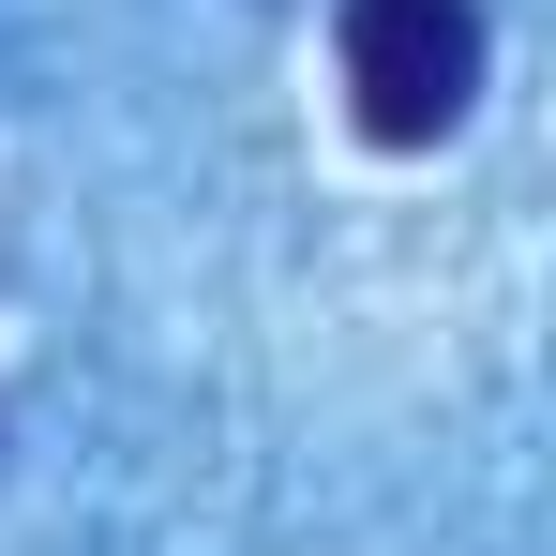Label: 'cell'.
<instances>
[{
	"label": "cell",
	"instance_id": "6da1fadb",
	"mask_svg": "<svg viewBox=\"0 0 556 556\" xmlns=\"http://www.w3.org/2000/svg\"><path fill=\"white\" fill-rule=\"evenodd\" d=\"M481 91V0H346V105L391 151H437Z\"/></svg>",
	"mask_w": 556,
	"mask_h": 556
}]
</instances>
